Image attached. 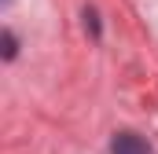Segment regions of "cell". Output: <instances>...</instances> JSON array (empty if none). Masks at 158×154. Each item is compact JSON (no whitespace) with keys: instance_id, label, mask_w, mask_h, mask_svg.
Wrapping results in <instances>:
<instances>
[{"instance_id":"3957f363","label":"cell","mask_w":158,"mask_h":154,"mask_svg":"<svg viewBox=\"0 0 158 154\" xmlns=\"http://www.w3.org/2000/svg\"><path fill=\"white\" fill-rule=\"evenodd\" d=\"M85 26H88L92 33H99V22H96V11H85Z\"/></svg>"},{"instance_id":"6da1fadb","label":"cell","mask_w":158,"mask_h":154,"mask_svg":"<svg viewBox=\"0 0 158 154\" xmlns=\"http://www.w3.org/2000/svg\"><path fill=\"white\" fill-rule=\"evenodd\" d=\"M110 154H151V147H147L136 132H118L114 143H110Z\"/></svg>"},{"instance_id":"7a4b0ae2","label":"cell","mask_w":158,"mask_h":154,"mask_svg":"<svg viewBox=\"0 0 158 154\" xmlns=\"http://www.w3.org/2000/svg\"><path fill=\"white\" fill-rule=\"evenodd\" d=\"M0 44H4V59H15V55H19V40H15V33H11V30H4Z\"/></svg>"}]
</instances>
